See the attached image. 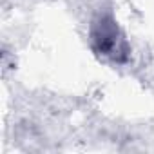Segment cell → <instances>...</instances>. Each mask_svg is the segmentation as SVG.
<instances>
[{
  "label": "cell",
  "instance_id": "obj_1",
  "mask_svg": "<svg viewBox=\"0 0 154 154\" xmlns=\"http://www.w3.org/2000/svg\"><path fill=\"white\" fill-rule=\"evenodd\" d=\"M91 45L103 58L114 63H125L131 54V45L112 15H98L91 24Z\"/></svg>",
  "mask_w": 154,
  "mask_h": 154
}]
</instances>
